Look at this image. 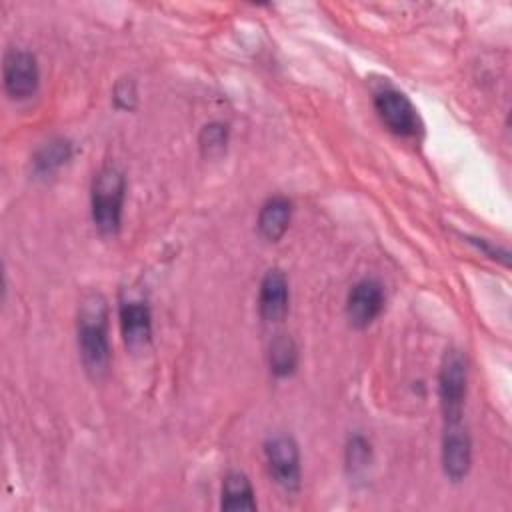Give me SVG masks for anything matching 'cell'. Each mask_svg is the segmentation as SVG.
Masks as SVG:
<instances>
[{
    "instance_id": "obj_12",
    "label": "cell",
    "mask_w": 512,
    "mask_h": 512,
    "mask_svg": "<svg viewBox=\"0 0 512 512\" xmlns=\"http://www.w3.org/2000/svg\"><path fill=\"white\" fill-rule=\"evenodd\" d=\"M220 508L222 510H256L254 488L246 474L228 472L222 480L220 490Z\"/></svg>"
},
{
    "instance_id": "obj_4",
    "label": "cell",
    "mask_w": 512,
    "mask_h": 512,
    "mask_svg": "<svg viewBox=\"0 0 512 512\" xmlns=\"http://www.w3.org/2000/svg\"><path fill=\"white\" fill-rule=\"evenodd\" d=\"M374 108L382 124L400 138H414L422 130V120L408 96L396 88H384L374 94Z\"/></svg>"
},
{
    "instance_id": "obj_17",
    "label": "cell",
    "mask_w": 512,
    "mask_h": 512,
    "mask_svg": "<svg viewBox=\"0 0 512 512\" xmlns=\"http://www.w3.org/2000/svg\"><path fill=\"white\" fill-rule=\"evenodd\" d=\"M114 102L118 108H124V110H132L134 104H136V88L130 80H122L116 84L114 88Z\"/></svg>"
},
{
    "instance_id": "obj_15",
    "label": "cell",
    "mask_w": 512,
    "mask_h": 512,
    "mask_svg": "<svg viewBox=\"0 0 512 512\" xmlns=\"http://www.w3.org/2000/svg\"><path fill=\"white\" fill-rule=\"evenodd\" d=\"M198 144H200V150L206 158L220 156L226 150V144H228V126L222 124V122L206 124L200 130Z\"/></svg>"
},
{
    "instance_id": "obj_8",
    "label": "cell",
    "mask_w": 512,
    "mask_h": 512,
    "mask_svg": "<svg viewBox=\"0 0 512 512\" xmlns=\"http://www.w3.org/2000/svg\"><path fill=\"white\" fill-rule=\"evenodd\" d=\"M384 308L382 286L372 278L358 280L346 298V316L354 328L370 326Z\"/></svg>"
},
{
    "instance_id": "obj_2",
    "label": "cell",
    "mask_w": 512,
    "mask_h": 512,
    "mask_svg": "<svg viewBox=\"0 0 512 512\" xmlns=\"http://www.w3.org/2000/svg\"><path fill=\"white\" fill-rule=\"evenodd\" d=\"M124 194H126V178L122 170L112 164L102 166L96 172L90 188L92 222L100 234L112 236L120 230Z\"/></svg>"
},
{
    "instance_id": "obj_13",
    "label": "cell",
    "mask_w": 512,
    "mask_h": 512,
    "mask_svg": "<svg viewBox=\"0 0 512 512\" xmlns=\"http://www.w3.org/2000/svg\"><path fill=\"white\" fill-rule=\"evenodd\" d=\"M74 154V146L72 142L64 140V138H54L48 140L46 144H42L34 158H32V166L36 174H52L58 168H62Z\"/></svg>"
},
{
    "instance_id": "obj_7",
    "label": "cell",
    "mask_w": 512,
    "mask_h": 512,
    "mask_svg": "<svg viewBox=\"0 0 512 512\" xmlns=\"http://www.w3.org/2000/svg\"><path fill=\"white\" fill-rule=\"evenodd\" d=\"M440 456L446 478H450L452 482H460L466 478L472 466V442L462 420L444 424Z\"/></svg>"
},
{
    "instance_id": "obj_1",
    "label": "cell",
    "mask_w": 512,
    "mask_h": 512,
    "mask_svg": "<svg viewBox=\"0 0 512 512\" xmlns=\"http://www.w3.org/2000/svg\"><path fill=\"white\" fill-rule=\"evenodd\" d=\"M78 350L84 368L100 376L110 364L108 340V306L100 294H88L78 310Z\"/></svg>"
},
{
    "instance_id": "obj_5",
    "label": "cell",
    "mask_w": 512,
    "mask_h": 512,
    "mask_svg": "<svg viewBox=\"0 0 512 512\" xmlns=\"http://www.w3.org/2000/svg\"><path fill=\"white\" fill-rule=\"evenodd\" d=\"M264 458L270 478L284 492H296L300 488V450L292 436H270L264 442Z\"/></svg>"
},
{
    "instance_id": "obj_3",
    "label": "cell",
    "mask_w": 512,
    "mask_h": 512,
    "mask_svg": "<svg viewBox=\"0 0 512 512\" xmlns=\"http://www.w3.org/2000/svg\"><path fill=\"white\" fill-rule=\"evenodd\" d=\"M466 360L458 350H446L438 370V398L444 424L460 422L466 402Z\"/></svg>"
},
{
    "instance_id": "obj_11",
    "label": "cell",
    "mask_w": 512,
    "mask_h": 512,
    "mask_svg": "<svg viewBox=\"0 0 512 512\" xmlns=\"http://www.w3.org/2000/svg\"><path fill=\"white\" fill-rule=\"evenodd\" d=\"M292 218V202L286 196L268 198L258 212V232L268 242H278L288 230Z\"/></svg>"
},
{
    "instance_id": "obj_6",
    "label": "cell",
    "mask_w": 512,
    "mask_h": 512,
    "mask_svg": "<svg viewBox=\"0 0 512 512\" xmlns=\"http://www.w3.org/2000/svg\"><path fill=\"white\" fill-rule=\"evenodd\" d=\"M4 90L12 100H26L36 94L40 84L38 60L32 52L14 48L6 52L2 64Z\"/></svg>"
},
{
    "instance_id": "obj_16",
    "label": "cell",
    "mask_w": 512,
    "mask_h": 512,
    "mask_svg": "<svg viewBox=\"0 0 512 512\" xmlns=\"http://www.w3.org/2000/svg\"><path fill=\"white\" fill-rule=\"evenodd\" d=\"M368 456H370L368 442L362 436L350 438V442L346 446V462H348V466H352L354 470L362 468V466L368 464Z\"/></svg>"
},
{
    "instance_id": "obj_10",
    "label": "cell",
    "mask_w": 512,
    "mask_h": 512,
    "mask_svg": "<svg viewBox=\"0 0 512 512\" xmlns=\"http://www.w3.org/2000/svg\"><path fill=\"white\" fill-rule=\"evenodd\" d=\"M120 330L126 346L136 348L150 340L152 334V314L142 300H124L118 310Z\"/></svg>"
},
{
    "instance_id": "obj_14",
    "label": "cell",
    "mask_w": 512,
    "mask_h": 512,
    "mask_svg": "<svg viewBox=\"0 0 512 512\" xmlns=\"http://www.w3.org/2000/svg\"><path fill=\"white\" fill-rule=\"evenodd\" d=\"M268 364H270V372L276 378H286L296 372L298 348H296V342L288 334H278L270 342Z\"/></svg>"
},
{
    "instance_id": "obj_9",
    "label": "cell",
    "mask_w": 512,
    "mask_h": 512,
    "mask_svg": "<svg viewBox=\"0 0 512 512\" xmlns=\"http://www.w3.org/2000/svg\"><path fill=\"white\" fill-rule=\"evenodd\" d=\"M290 304V288H288V278L284 276L282 270L272 268L264 274L258 290V312L260 318L268 324L280 322Z\"/></svg>"
}]
</instances>
